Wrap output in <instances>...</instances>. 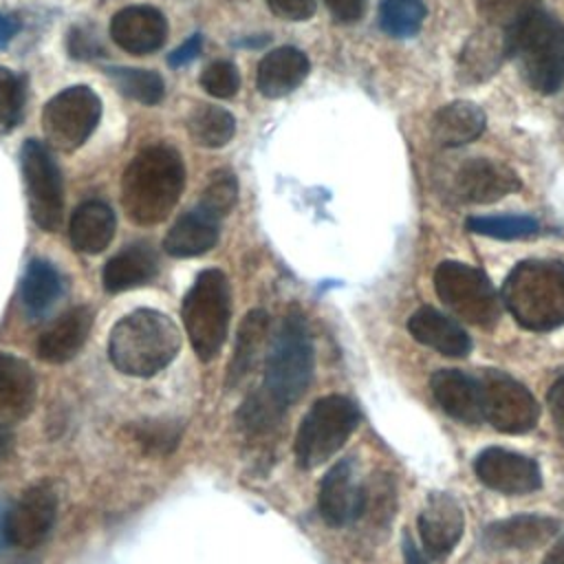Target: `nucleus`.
Returning <instances> with one entry per match:
<instances>
[{"mask_svg":"<svg viewBox=\"0 0 564 564\" xmlns=\"http://www.w3.org/2000/svg\"><path fill=\"white\" fill-rule=\"evenodd\" d=\"M315 368V350L308 324L297 308H291L264 357L262 383L247 394L236 412L240 430L267 434L280 425L286 410L306 392Z\"/></svg>","mask_w":564,"mask_h":564,"instance_id":"f257e3e1","label":"nucleus"},{"mask_svg":"<svg viewBox=\"0 0 564 564\" xmlns=\"http://www.w3.org/2000/svg\"><path fill=\"white\" fill-rule=\"evenodd\" d=\"M181 350L178 326L161 311L137 308L121 317L108 337L110 364L128 377H152Z\"/></svg>","mask_w":564,"mask_h":564,"instance_id":"f03ea898","label":"nucleus"},{"mask_svg":"<svg viewBox=\"0 0 564 564\" xmlns=\"http://www.w3.org/2000/svg\"><path fill=\"white\" fill-rule=\"evenodd\" d=\"M183 185L185 167L181 156L167 145L145 148L123 172V209L137 225H156L178 203Z\"/></svg>","mask_w":564,"mask_h":564,"instance_id":"7ed1b4c3","label":"nucleus"},{"mask_svg":"<svg viewBox=\"0 0 564 564\" xmlns=\"http://www.w3.org/2000/svg\"><path fill=\"white\" fill-rule=\"evenodd\" d=\"M500 300L527 330L544 333L564 324V262L522 260L502 282Z\"/></svg>","mask_w":564,"mask_h":564,"instance_id":"20e7f679","label":"nucleus"},{"mask_svg":"<svg viewBox=\"0 0 564 564\" xmlns=\"http://www.w3.org/2000/svg\"><path fill=\"white\" fill-rule=\"evenodd\" d=\"M509 57L522 70L524 82L553 95L564 86V22L544 9H538L507 29Z\"/></svg>","mask_w":564,"mask_h":564,"instance_id":"39448f33","label":"nucleus"},{"mask_svg":"<svg viewBox=\"0 0 564 564\" xmlns=\"http://www.w3.org/2000/svg\"><path fill=\"white\" fill-rule=\"evenodd\" d=\"M183 324L200 361L218 357L231 319V289L220 269H205L183 297Z\"/></svg>","mask_w":564,"mask_h":564,"instance_id":"423d86ee","label":"nucleus"},{"mask_svg":"<svg viewBox=\"0 0 564 564\" xmlns=\"http://www.w3.org/2000/svg\"><path fill=\"white\" fill-rule=\"evenodd\" d=\"M359 423L357 405L341 394L317 399L304 414L295 434V463L302 469H315L335 456Z\"/></svg>","mask_w":564,"mask_h":564,"instance_id":"0eeeda50","label":"nucleus"},{"mask_svg":"<svg viewBox=\"0 0 564 564\" xmlns=\"http://www.w3.org/2000/svg\"><path fill=\"white\" fill-rule=\"evenodd\" d=\"M434 291L438 300L469 324L489 326L500 315V300L489 278L465 262L443 260L434 269Z\"/></svg>","mask_w":564,"mask_h":564,"instance_id":"6e6552de","label":"nucleus"},{"mask_svg":"<svg viewBox=\"0 0 564 564\" xmlns=\"http://www.w3.org/2000/svg\"><path fill=\"white\" fill-rule=\"evenodd\" d=\"M101 117V101L88 86L57 93L42 110V132L51 148L73 152L93 134Z\"/></svg>","mask_w":564,"mask_h":564,"instance_id":"1a4fd4ad","label":"nucleus"},{"mask_svg":"<svg viewBox=\"0 0 564 564\" xmlns=\"http://www.w3.org/2000/svg\"><path fill=\"white\" fill-rule=\"evenodd\" d=\"M482 419L505 434H524L535 427L540 405L518 379L502 370H485L478 379Z\"/></svg>","mask_w":564,"mask_h":564,"instance_id":"9d476101","label":"nucleus"},{"mask_svg":"<svg viewBox=\"0 0 564 564\" xmlns=\"http://www.w3.org/2000/svg\"><path fill=\"white\" fill-rule=\"evenodd\" d=\"M22 174L35 225L44 231H57L64 214L62 174L48 148L35 139L22 145Z\"/></svg>","mask_w":564,"mask_h":564,"instance_id":"9b49d317","label":"nucleus"},{"mask_svg":"<svg viewBox=\"0 0 564 564\" xmlns=\"http://www.w3.org/2000/svg\"><path fill=\"white\" fill-rule=\"evenodd\" d=\"M520 189V176L505 163L487 156L460 161L445 181V192L456 203L489 205Z\"/></svg>","mask_w":564,"mask_h":564,"instance_id":"f8f14e48","label":"nucleus"},{"mask_svg":"<svg viewBox=\"0 0 564 564\" xmlns=\"http://www.w3.org/2000/svg\"><path fill=\"white\" fill-rule=\"evenodd\" d=\"M57 494L51 485L40 482L22 491V496L4 513L7 544L18 549L37 546L55 524Z\"/></svg>","mask_w":564,"mask_h":564,"instance_id":"ddd939ff","label":"nucleus"},{"mask_svg":"<svg viewBox=\"0 0 564 564\" xmlns=\"http://www.w3.org/2000/svg\"><path fill=\"white\" fill-rule=\"evenodd\" d=\"M474 471L482 485L507 496L531 494L542 485V474L533 458L502 447L482 449L474 460Z\"/></svg>","mask_w":564,"mask_h":564,"instance_id":"4468645a","label":"nucleus"},{"mask_svg":"<svg viewBox=\"0 0 564 564\" xmlns=\"http://www.w3.org/2000/svg\"><path fill=\"white\" fill-rule=\"evenodd\" d=\"M419 535L425 555L434 562H443L456 549L465 518L458 500L447 491H432L419 513Z\"/></svg>","mask_w":564,"mask_h":564,"instance_id":"2eb2a0df","label":"nucleus"},{"mask_svg":"<svg viewBox=\"0 0 564 564\" xmlns=\"http://www.w3.org/2000/svg\"><path fill=\"white\" fill-rule=\"evenodd\" d=\"M317 507L330 527H346L366 511V491L357 480L352 458H341L326 471L319 482Z\"/></svg>","mask_w":564,"mask_h":564,"instance_id":"dca6fc26","label":"nucleus"},{"mask_svg":"<svg viewBox=\"0 0 564 564\" xmlns=\"http://www.w3.org/2000/svg\"><path fill=\"white\" fill-rule=\"evenodd\" d=\"M110 35L123 51L132 55H145L163 46L167 22L154 7H128L115 13L110 22Z\"/></svg>","mask_w":564,"mask_h":564,"instance_id":"f3484780","label":"nucleus"},{"mask_svg":"<svg viewBox=\"0 0 564 564\" xmlns=\"http://www.w3.org/2000/svg\"><path fill=\"white\" fill-rule=\"evenodd\" d=\"M37 381L31 366L0 350V425L11 427L26 419L35 405Z\"/></svg>","mask_w":564,"mask_h":564,"instance_id":"a211bd4d","label":"nucleus"},{"mask_svg":"<svg viewBox=\"0 0 564 564\" xmlns=\"http://www.w3.org/2000/svg\"><path fill=\"white\" fill-rule=\"evenodd\" d=\"M509 57L507 31L485 24L469 35L458 55V77L467 84H478L498 73Z\"/></svg>","mask_w":564,"mask_h":564,"instance_id":"6ab92c4d","label":"nucleus"},{"mask_svg":"<svg viewBox=\"0 0 564 564\" xmlns=\"http://www.w3.org/2000/svg\"><path fill=\"white\" fill-rule=\"evenodd\" d=\"M560 522L546 516L522 513L491 522L482 531V544L489 551H522L551 540Z\"/></svg>","mask_w":564,"mask_h":564,"instance_id":"aec40b11","label":"nucleus"},{"mask_svg":"<svg viewBox=\"0 0 564 564\" xmlns=\"http://www.w3.org/2000/svg\"><path fill=\"white\" fill-rule=\"evenodd\" d=\"M432 394L436 403L456 421L463 423H480L482 405H480V383L456 368H441L430 379Z\"/></svg>","mask_w":564,"mask_h":564,"instance_id":"412c9836","label":"nucleus"},{"mask_svg":"<svg viewBox=\"0 0 564 564\" xmlns=\"http://www.w3.org/2000/svg\"><path fill=\"white\" fill-rule=\"evenodd\" d=\"M408 330L419 344L447 357H465L471 350L467 330L456 319L432 306L416 308L408 319Z\"/></svg>","mask_w":564,"mask_h":564,"instance_id":"4be33fe9","label":"nucleus"},{"mask_svg":"<svg viewBox=\"0 0 564 564\" xmlns=\"http://www.w3.org/2000/svg\"><path fill=\"white\" fill-rule=\"evenodd\" d=\"M93 328V308L75 306L55 319L37 339V355L48 364L73 359L88 339Z\"/></svg>","mask_w":564,"mask_h":564,"instance_id":"5701e85b","label":"nucleus"},{"mask_svg":"<svg viewBox=\"0 0 564 564\" xmlns=\"http://www.w3.org/2000/svg\"><path fill=\"white\" fill-rule=\"evenodd\" d=\"M269 313L262 308H253L245 315V319L240 322L238 328V337H236V346H234V355L231 361L227 366V388L234 390L238 388L258 366V361L264 355V346L269 339Z\"/></svg>","mask_w":564,"mask_h":564,"instance_id":"b1692460","label":"nucleus"},{"mask_svg":"<svg viewBox=\"0 0 564 564\" xmlns=\"http://www.w3.org/2000/svg\"><path fill=\"white\" fill-rule=\"evenodd\" d=\"M308 70V57L300 48H273L258 64V90L269 99L284 97L304 82Z\"/></svg>","mask_w":564,"mask_h":564,"instance_id":"393cba45","label":"nucleus"},{"mask_svg":"<svg viewBox=\"0 0 564 564\" xmlns=\"http://www.w3.org/2000/svg\"><path fill=\"white\" fill-rule=\"evenodd\" d=\"M487 126L482 108L474 101H449L432 119V137L441 148H460L476 141Z\"/></svg>","mask_w":564,"mask_h":564,"instance_id":"a878e982","label":"nucleus"},{"mask_svg":"<svg viewBox=\"0 0 564 564\" xmlns=\"http://www.w3.org/2000/svg\"><path fill=\"white\" fill-rule=\"evenodd\" d=\"M218 240V218L194 207L183 214L165 234L163 247L172 258H194L207 253Z\"/></svg>","mask_w":564,"mask_h":564,"instance_id":"bb28decb","label":"nucleus"},{"mask_svg":"<svg viewBox=\"0 0 564 564\" xmlns=\"http://www.w3.org/2000/svg\"><path fill=\"white\" fill-rule=\"evenodd\" d=\"M159 271V260L156 253L139 242V245H128L119 253H115L106 267H104V289L108 293H121L128 289H137L148 284Z\"/></svg>","mask_w":564,"mask_h":564,"instance_id":"cd10ccee","label":"nucleus"},{"mask_svg":"<svg viewBox=\"0 0 564 564\" xmlns=\"http://www.w3.org/2000/svg\"><path fill=\"white\" fill-rule=\"evenodd\" d=\"M115 214L106 203L86 200L73 212L68 234L77 251L101 253L115 238Z\"/></svg>","mask_w":564,"mask_h":564,"instance_id":"c85d7f7f","label":"nucleus"},{"mask_svg":"<svg viewBox=\"0 0 564 564\" xmlns=\"http://www.w3.org/2000/svg\"><path fill=\"white\" fill-rule=\"evenodd\" d=\"M62 293V278L46 260H33L22 278L20 295L29 313L40 315L48 311Z\"/></svg>","mask_w":564,"mask_h":564,"instance_id":"c756f323","label":"nucleus"},{"mask_svg":"<svg viewBox=\"0 0 564 564\" xmlns=\"http://www.w3.org/2000/svg\"><path fill=\"white\" fill-rule=\"evenodd\" d=\"M185 126L192 141L203 148H220L236 132L234 117L225 108L212 106V104H203L194 108Z\"/></svg>","mask_w":564,"mask_h":564,"instance_id":"7c9ffc66","label":"nucleus"},{"mask_svg":"<svg viewBox=\"0 0 564 564\" xmlns=\"http://www.w3.org/2000/svg\"><path fill=\"white\" fill-rule=\"evenodd\" d=\"M465 227L474 234L498 238V240H518L527 236H535L540 231V223L527 214H502V216H469Z\"/></svg>","mask_w":564,"mask_h":564,"instance_id":"2f4dec72","label":"nucleus"},{"mask_svg":"<svg viewBox=\"0 0 564 564\" xmlns=\"http://www.w3.org/2000/svg\"><path fill=\"white\" fill-rule=\"evenodd\" d=\"M425 20L423 0H381L379 24L392 37H412Z\"/></svg>","mask_w":564,"mask_h":564,"instance_id":"473e14b6","label":"nucleus"},{"mask_svg":"<svg viewBox=\"0 0 564 564\" xmlns=\"http://www.w3.org/2000/svg\"><path fill=\"white\" fill-rule=\"evenodd\" d=\"M108 75L119 86V90L145 106H152L163 99L165 86L159 73L145 68H108Z\"/></svg>","mask_w":564,"mask_h":564,"instance_id":"72a5a7b5","label":"nucleus"},{"mask_svg":"<svg viewBox=\"0 0 564 564\" xmlns=\"http://www.w3.org/2000/svg\"><path fill=\"white\" fill-rule=\"evenodd\" d=\"M132 436L145 454L167 456L178 447L183 425L178 421H141L132 427Z\"/></svg>","mask_w":564,"mask_h":564,"instance_id":"f704fd0d","label":"nucleus"},{"mask_svg":"<svg viewBox=\"0 0 564 564\" xmlns=\"http://www.w3.org/2000/svg\"><path fill=\"white\" fill-rule=\"evenodd\" d=\"M236 200H238V181L231 172L220 170V172L212 174L209 183L205 185L198 207L220 220L225 214H229L234 209Z\"/></svg>","mask_w":564,"mask_h":564,"instance_id":"c9c22d12","label":"nucleus"},{"mask_svg":"<svg viewBox=\"0 0 564 564\" xmlns=\"http://www.w3.org/2000/svg\"><path fill=\"white\" fill-rule=\"evenodd\" d=\"M478 13L487 24L511 29L516 22L540 9V0H476Z\"/></svg>","mask_w":564,"mask_h":564,"instance_id":"e433bc0d","label":"nucleus"},{"mask_svg":"<svg viewBox=\"0 0 564 564\" xmlns=\"http://www.w3.org/2000/svg\"><path fill=\"white\" fill-rule=\"evenodd\" d=\"M24 104V84L22 79L0 66V132H9L18 126Z\"/></svg>","mask_w":564,"mask_h":564,"instance_id":"4c0bfd02","label":"nucleus"},{"mask_svg":"<svg viewBox=\"0 0 564 564\" xmlns=\"http://www.w3.org/2000/svg\"><path fill=\"white\" fill-rule=\"evenodd\" d=\"M200 86L218 99H229L240 88V75L231 62H214L200 75Z\"/></svg>","mask_w":564,"mask_h":564,"instance_id":"58836bf2","label":"nucleus"},{"mask_svg":"<svg viewBox=\"0 0 564 564\" xmlns=\"http://www.w3.org/2000/svg\"><path fill=\"white\" fill-rule=\"evenodd\" d=\"M269 9L282 20L302 22L315 13V0H267Z\"/></svg>","mask_w":564,"mask_h":564,"instance_id":"ea45409f","label":"nucleus"},{"mask_svg":"<svg viewBox=\"0 0 564 564\" xmlns=\"http://www.w3.org/2000/svg\"><path fill=\"white\" fill-rule=\"evenodd\" d=\"M546 403H549V412H551V419L555 425V434H557L560 443L564 445V375L557 377L553 381V386L549 388Z\"/></svg>","mask_w":564,"mask_h":564,"instance_id":"a19ab883","label":"nucleus"},{"mask_svg":"<svg viewBox=\"0 0 564 564\" xmlns=\"http://www.w3.org/2000/svg\"><path fill=\"white\" fill-rule=\"evenodd\" d=\"M328 11L339 22H357L366 13L368 0H324Z\"/></svg>","mask_w":564,"mask_h":564,"instance_id":"79ce46f5","label":"nucleus"},{"mask_svg":"<svg viewBox=\"0 0 564 564\" xmlns=\"http://www.w3.org/2000/svg\"><path fill=\"white\" fill-rule=\"evenodd\" d=\"M200 46H203V37L196 33V35H192L185 44H181L174 53H170V66H185V64H189L192 59H196L198 57V53H200Z\"/></svg>","mask_w":564,"mask_h":564,"instance_id":"37998d69","label":"nucleus"},{"mask_svg":"<svg viewBox=\"0 0 564 564\" xmlns=\"http://www.w3.org/2000/svg\"><path fill=\"white\" fill-rule=\"evenodd\" d=\"M403 560L405 564H427V560L423 557V553L416 549V544L408 533L403 535Z\"/></svg>","mask_w":564,"mask_h":564,"instance_id":"c03bdc74","label":"nucleus"},{"mask_svg":"<svg viewBox=\"0 0 564 564\" xmlns=\"http://www.w3.org/2000/svg\"><path fill=\"white\" fill-rule=\"evenodd\" d=\"M15 31H18V22L0 15V46H4L15 35Z\"/></svg>","mask_w":564,"mask_h":564,"instance_id":"a18cd8bd","label":"nucleus"},{"mask_svg":"<svg viewBox=\"0 0 564 564\" xmlns=\"http://www.w3.org/2000/svg\"><path fill=\"white\" fill-rule=\"evenodd\" d=\"M542 564H564V538H560L555 542V546L549 551V555L544 557Z\"/></svg>","mask_w":564,"mask_h":564,"instance_id":"49530a36","label":"nucleus"},{"mask_svg":"<svg viewBox=\"0 0 564 564\" xmlns=\"http://www.w3.org/2000/svg\"><path fill=\"white\" fill-rule=\"evenodd\" d=\"M9 449H11V432H9V427L0 425V460L7 456Z\"/></svg>","mask_w":564,"mask_h":564,"instance_id":"de8ad7c7","label":"nucleus"},{"mask_svg":"<svg viewBox=\"0 0 564 564\" xmlns=\"http://www.w3.org/2000/svg\"><path fill=\"white\" fill-rule=\"evenodd\" d=\"M4 513H7V509H4V505L0 502V549H2V544H7V535H4Z\"/></svg>","mask_w":564,"mask_h":564,"instance_id":"09e8293b","label":"nucleus"}]
</instances>
